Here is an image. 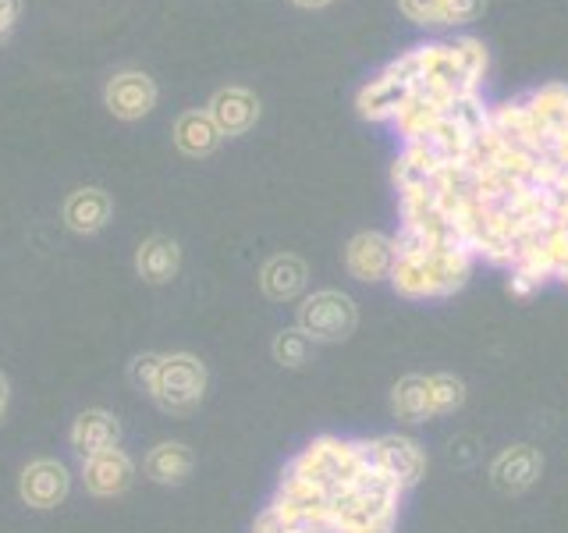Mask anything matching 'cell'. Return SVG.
<instances>
[{
    "label": "cell",
    "mask_w": 568,
    "mask_h": 533,
    "mask_svg": "<svg viewBox=\"0 0 568 533\" xmlns=\"http://www.w3.org/2000/svg\"><path fill=\"white\" fill-rule=\"evenodd\" d=\"M363 470H369L363 438L352 441V438H337V434H320L306 444V449H298L288 462H284L281 476L310 487L313 494H320L331 505V497L345 484H352Z\"/></svg>",
    "instance_id": "6da1fadb"
},
{
    "label": "cell",
    "mask_w": 568,
    "mask_h": 533,
    "mask_svg": "<svg viewBox=\"0 0 568 533\" xmlns=\"http://www.w3.org/2000/svg\"><path fill=\"white\" fill-rule=\"evenodd\" d=\"M402 487L381 470H363L331 497V523L334 533H395Z\"/></svg>",
    "instance_id": "7a4b0ae2"
},
{
    "label": "cell",
    "mask_w": 568,
    "mask_h": 533,
    "mask_svg": "<svg viewBox=\"0 0 568 533\" xmlns=\"http://www.w3.org/2000/svg\"><path fill=\"white\" fill-rule=\"evenodd\" d=\"M466 405V381L455 373H408L390 388V413L402 423H430Z\"/></svg>",
    "instance_id": "3957f363"
},
{
    "label": "cell",
    "mask_w": 568,
    "mask_h": 533,
    "mask_svg": "<svg viewBox=\"0 0 568 533\" xmlns=\"http://www.w3.org/2000/svg\"><path fill=\"white\" fill-rule=\"evenodd\" d=\"M210 388V370L192 352H160L153 381L146 388L150 402L168 416H192L203 405Z\"/></svg>",
    "instance_id": "277c9868"
},
{
    "label": "cell",
    "mask_w": 568,
    "mask_h": 533,
    "mask_svg": "<svg viewBox=\"0 0 568 533\" xmlns=\"http://www.w3.org/2000/svg\"><path fill=\"white\" fill-rule=\"evenodd\" d=\"M295 328L306 334L313 345H337V342H348L355 328H359V310H355L352 295L337 289H320L298 299Z\"/></svg>",
    "instance_id": "5b68a950"
},
{
    "label": "cell",
    "mask_w": 568,
    "mask_h": 533,
    "mask_svg": "<svg viewBox=\"0 0 568 533\" xmlns=\"http://www.w3.org/2000/svg\"><path fill=\"white\" fill-rule=\"evenodd\" d=\"M71 487H75V473H71L64 459L53 455L32 459L18 473V497H22V505L36 512H53L58 505H64Z\"/></svg>",
    "instance_id": "8992f818"
},
{
    "label": "cell",
    "mask_w": 568,
    "mask_h": 533,
    "mask_svg": "<svg viewBox=\"0 0 568 533\" xmlns=\"http://www.w3.org/2000/svg\"><path fill=\"white\" fill-rule=\"evenodd\" d=\"M366 459L373 470L390 476L402 491L416 487L426 476V449L408 434H384V438H363Z\"/></svg>",
    "instance_id": "52a82bcc"
},
{
    "label": "cell",
    "mask_w": 568,
    "mask_h": 533,
    "mask_svg": "<svg viewBox=\"0 0 568 533\" xmlns=\"http://www.w3.org/2000/svg\"><path fill=\"white\" fill-rule=\"evenodd\" d=\"M156 97L160 89L153 76H146L142 68H121L103 86V107L118 121H142L146 114H153Z\"/></svg>",
    "instance_id": "ba28073f"
},
{
    "label": "cell",
    "mask_w": 568,
    "mask_h": 533,
    "mask_svg": "<svg viewBox=\"0 0 568 533\" xmlns=\"http://www.w3.org/2000/svg\"><path fill=\"white\" fill-rule=\"evenodd\" d=\"M135 459L129 455L118 444V449H103L97 455H89V459H79V480H82V487L85 494H93V497H121L124 491H129L135 484Z\"/></svg>",
    "instance_id": "9c48e42d"
},
{
    "label": "cell",
    "mask_w": 568,
    "mask_h": 533,
    "mask_svg": "<svg viewBox=\"0 0 568 533\" xmlns=\"http://www.w3.org/2000/svg\"><path fill=\"white\" fill-rule=\"evenodd\" d=\"M395 263H398L395 239L384 235V231H359L345 245V271L363 284L387 281Z\"/></svg>",
    "instance_id": "30bf717a"
},
{
    "label": "cell",
    "mask_w": 568,
    "mask_h": 533,
    "mask_svg": "<svg viewBox=\"0 0 568 533\" xmlns=\"http://www.w3.org/2000/svg\"><path fill=\"white\" fill-rule=\"evenodd\" d=\"M206 114L217 124V132L224 139H239L245 132L256 129L260 121V97L245 86H224L210 97Z\"/></svg>",
    "instance_id": "8fae6325"
},
{
    "label": "cell",
    "mask_w": 568,
    "mask_h": 533,
    "mask_svg": "<svg viewBox=\"0 0 568 533\" xmlns=\"http://www.w3.org/2000/svg\"><path fill=\"white\" fill-rule=\"evenodd\" d=\"M544 476V455L532 444H508L490 462V484L501 494H526Z\"/></svg>",
    "instance_id": "7c38bea8"
},
{
    "label": "cell",
    "mask_w": 568,
    "mask_h": 533,
    "mask_svg": "<svg viewBox=\"0 0 568 533\" xmlns=\"http://www.w3.org/2000/svg\"><path fill=\"white\" fill-rule=\"evenodd\" d=\"M118 444H121V420L111 409H100V405L82 409L68 426V449L79 459H89L103 449H118Z\"/></svg>",
    "instance_id": "4fadbf2b"
},
{
    "label": "cell",
    "mask_w": 568,
    "mask_h": 533,
    "mask_svg": "<svg viewBox=\"0 0 568 533\" xmlns=\"http://www.w3.org/2000/svg\"><path fill=\"white\" fill-rule=\"evenodd\" d=\"M114 203L100 185H82L75 192H68V200L61 207V218L68 224V231L75 235H97L106 224H111Z\"/></svg>",
    "instance_id": "5bb4252c"
},
{
    "label": "cell",
    "mask_w": 568,
    "mask_h": 533,
    "mask_svg": "<svg viewBox=\"0 0 568 533\" xmlns=\"http://www.w3.org/2000/svg\"><path fill=\"white\" fill-rule=\"evenodd\" d=\"M310 284V266L295 253H277L260 266V289L274 302H295L302 299Z\"/></svg>",
    "instance_id": "9a60e30c"
},
{
    "label": "cell",
    "mask_w": 568,
    "mask_h": 533,
    "mask_svg": "<svg viewBox=\"0 0 568 533\" xmlns=\"http://www.w3.org/2000/svg\"><path fill=\"white\" fill-rule=\"evenodd\" d=\"M408 97H413V86L384 71V76H377L359 89L355 111H359V118H366V121H395L398 111L408 103Z\"/></svg>",
    "instance_id": "2e32d148"
},
{
    "label": "cell",
    "mask_w": 568,
    "mask_h": 533,
    "mask_svg": "<svg viewBox=\"0 0 568 533\" xmlns=\"http://www.w3.org/2000/svg\"><path fill=\"white\" fill-rule=\"evenodd\" d=\"M192 466H195V455L185 441H156L146 452V459H142V473H146L150 484H160V487L185 484Z\"/></svg>",
    "instance_id": "e0dca14e"
},
{
    "label": "cell",
    "mask_w": 568,
    "mask_h": 533,
    "mask_svg": "<svg viewBox=\"0 0 568 533\" xmlns=\"http://www.w3.org/2000/svg\"><path fill=\"white\" fill-rule=\"evenodd\" d=\"M182 271V245L171 235H150L135 249V274L146 284H171Z\"/></svg>",
    "instance_id": "ac0fdd59"
},
{
    "label": "cell",
    "mask_w": 568,
    "mask_h": 533,
    "mask_svg": "<svg viewBox=\"0 0 568 533\" xmlns=\"http://www.w3.org/2000/svg\"><path fill=\"white\" fill-rule=\"evenodd\" d=\"M171 139H174L178 153H185L189 160H203L221 147L224 135L217 132V124H213V118L206 111H182L174 118Z\"/></svg>",
    "instance_id": "d6986e66"
},
{
    "label": "cell",
    "mask_w": 568,
    "mask_h": 533,
    "mask_svg": "<svg viewBox=\"0 0 568 533\" xmlns=\"http://www.w3.org/2000/svg\"><path fill=\"white\" fill-rule=\"evenodd\" d=\"M440 168H444V160L426 147V142H405V150L395 157V168H390V182H395V189L402 195L408 189L430 185Z\"/></svg>",
    "instance_id": "ffe728a7"
},
{
    "label": "cell",
    "mask_w": 568,
    "mask_h": 533,
    "mask_svg": "<svg viewBox=\"0 0 568 533\" xmlns=\"http://www.w3.org/2000/svg\"><path fill=\"white\" fill-rule=\"evenodd\" d=\"M526 107H529V114L537 118V124L550 139H558L568 129V86L547 82L540 89H532V97L526 100Z\"/></svg>",
    "instance_id": "44dd1931"
},
{
    "label": "cell",
    "mask_w": 568,
    "mask_h": 533,
    "mask_svg": "<svg viewBox=\"0 0 568 533\" xmlns=\"http://www.w3.org/2000/svg\"><path fill=\"white\" fill-rule=\"evenodd\" d=\"M444 118V107L430 103V100H423V97H408V103L398 111L395 124H398V132L405 142H423L426 135L434 132V124Z\"/></svg>",
    "instance_id": "7402d4cb"
},
{
    "label": "cell",
    "mask_w": 568,
    "mask_h": 533,
    "mask_svg": "<svg viewBox=\"0 0 568 533\" xmlns=\"http://www.w3.org/2000/svg\"><path fill=\"white\" fill-rule=\"evenodd\" d=\"M313 342L306 334H302L298 328H284V331H277L274 334V345H271V352H274V360L284 366V370H302L310 360H313Z\"/></svg>",
    "instance_id": "603a6c76"
},
{
    "label": "cell",
    "mask_w": 568,
    "mask_h": 533,
    "mask_svg": "<svg viewBox=\"0 0 568 533\" xmlns=\"http://www.w3.org/2000/svg\"><path fill=\"white\" fill-rule=\"evenodd\" d=\"M452 50H455V61L462 64V71L469 76V82H484V76H487V47L479 43V40H458V43H452Z\"/></svg>",
    "instance_id": "cb8c5ba5"
},
{
    "label": "cell",
    "mask_w": 568,
    "mask_h": 533,
    "mask_svg": "<svg viewBox=\"0 0 568 533\" xmlns=\"http://www.w3.org/2000/svg\"><path fill=\"white\" fill-rule=\"evenodd\" d=\"M487 0H440L437 26H469L484 14Z\"/></svg>",
    "instance_id": "d4e9b609"
},
{
    "label": "cell",
    "mask_w": 568,
    "mask_h": 533,
    "mask_svg": "<svg viewBox=\"0 0 568 533\" xmlns=\"http://www.w3.org/2000/svg\"><path fill=\"white\" fill-rule=\"evenodd\" d=\"M402 14L408 22L416 26H437V11H440V0H398Z\"/></svg>",
    "instance_id": "484cf974"
},
{
    "label": "cell",
    "mask_w": 568,
    "mask_h": 533,
    "mask_svg": "<svg viewBox=\"0 0 568 533\" xmlns=\"http://www.w3.org/2000/svg\"><path fill=\"white\" fill-rule=\"evenodd\" d=\"M156 360H160V352H146V355H135L132 366H129V378H132V384L142 391V395H146V388H150V381H153Z\"/></svg>",
    "instance_id": "4316f807"
},
{
    "label": "cell",
    "mask_w": 568,
    "mask_h": 533,
    "mask_svg": "<svg viewBox=\"0 0 568 533\" xmlns=\"http://www.w3.org/2000/svg\"><path fill=\"white\" fill-rule=\"evenodd\" d=\"M253 533H292V530L284 526V520H281V515L271 505H263L260 515L253 520Z\"/></svg>",
    "instance_id": "83f0119b"
},
{
    "label": "cell",
    "mask_w": 568,
    "mask_h": 533,
    "mask_svg": "<svg viewBox=\"0 0 568 533\" xmlns=\"http://www.w3.org/2000/svg\"><path fill=\"white\" fill-rule=\"evenodd\" d=\"M18 18H22V0H0V40H8Z\"/></svg>",
    "instance_id": "f1b7e54d"
},
{
    "label": "cell",
    "mask_w": 568,
    "mask_h": 533,
    "mask_svg": "<svg viewBox=\"0 0 568 533\" xmlns=\"http://www.w3.org/2000/svg\"><path fill=\"white\" fill-rule=\"evenodd\" d=\"M540 292V284L532 281V278H526L523 271H515L511 266V278H508V295H515V299H529V295H537Z\"/></svg>",
    "instance_id": "f546056e"
},
{
    "label": "cell",
    "mask_w": 568,
    "mask_h": 533,
    "mask_svg": "<svg viewBox=\"0 0 568 533\" xmlns=\"http://www.w3.org/2000/svg\"><path fill=\"white\" fill-rule=\"evenodd\" d=\"M8 409H11V381H8V373L0 370V423L8 420Z\"/></svg>",
    "instance_id": "4dcf8cb0"
},
{
    "label": "cell",
    "mask_w": 568,
    "mask_h": 533,
    "mask_svg": "<svg viewBox=\"0 0 568 533\" xmlns=\"http://www.w3.org/2000/svg\"><path fill=\"white\" fill-rule=\"evenodd\" d=\"M295 8H302V11H320V8H327V4H334V0H292Z\"/></svg>",
    "instance_id": "1f68e13d"
},
{
    "label": "cell",
    "mask_w": 568,
    "mask_h": 533,
    "mask_svg": "<svg viewBox=\"0 0 568 533\" xmlns=\"http://www.w3.org/2000/svg\"><path fill=\"white\" fill-rule=\"evenodd\" d=\"M555 281H561V284H568V257L561 260V266H558V274H555Z\"/></svg>",
    "instance_id": "d6a6232c"
},
{
    "label": "cell",
    "mask_w": 568,
    "mask_h": 533,
    "mask_svg": "<svg viewBox=\"0 0 568 533\" xmlns=\"http://www.w3.org/2000/svg\"><path fill=\"white\" fill-rule=\"evenodd\" d=\"M0 43H4V40H0Z\"/></svg>",
    "instance_id": "836d02e7"
}]
</instances>
